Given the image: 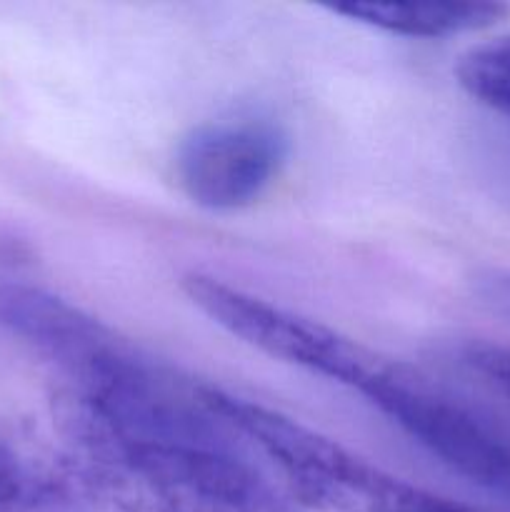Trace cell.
Listing matches in <instances>:
<instances>
[{
    "instance_id": "9",
    "label": "cell",
    "mask_w": 510,
    "mask_h": 512,
    "mask_svg": "<svg viewBox=\"0 0 510 512\" xmlns=\"http://www.w3.org/2000/svg\"><path fill=\"white\" fill-rule=\"evenodd\" d=\"M480 295L490 308L510 318V273H488L480 278Z\"/></svg>"
},
{
    "instance_id": "4",
    "label": "cell",
    "mask_w": 510,
    "mask_h": 512,
    "mask_svg": "<svg viewBox=\"0 0 510 512\" xmlns=\"http://www.w3.org/2000/svg\"><path fill=\"white\" fill-rule=\"evenodd\" d=\"M290 138L260 115L220 118L190 130L175 150V178L190 203L235 213L268 193L288 163Z\"/></svg>"
},
{
    "instance_id": "8",
    "label": "cell",
    "mask_w": 510,
    "mask_h": 512,
    "mask_svg": "<svg viewBox=\"0 0 510 512\" xmlns=\"http://www.w3.org/2000/svg\"><path fill=\"white\" fill-rule=\"evenodd\" d=\"M455 363L510 403V345L468 338L453 348Z\"/></svg>"
},
{
    "instance_id": "1",
    "label": "cell",
    "mask_w": 510,
    "mask_h": 512,
    "mask_svg": "<svg viewBox=\"0 0 510 512\" xmlns=\"http://www.w3.org/2000/svg\"><path fill=\"white\" fill-rule=\"evenodd\" d=\"M63 458L108 512H305L208 400L110 423L53 395Z\"/></svg>"
},
{
    "instance_id": "3",
    "label": "cell",
    "mask_w": 510,
    "mask_h": 512,
    "mask_svg": "<svg viewBox=\"0 0 510 512\" xmlns=\"http://www.w3.org/2000/svg\"><path fill=\"white\" fill-rule=\"evenodd\" d=\"M345 390L450 473L510 503V423L375 350H368Z\"/></svg>"
},
{
    "instance_id": "6",
    "label": "cell",
    "mask_w": 510,
    "mask_h": 512,
    "mask_svg": "<svg viewBox=\"0 0 510 512\" xmlns=\"http://www.w3.org/2000/svg\"><path fill=\"white\" fill-rule=\"evenodd\" d=\"M330 13L400 38H450L495 25L510 13L503 3H350Z\"/></svg>"
},
{
    "instance_id": "5",
    "label": "cell",
    "mask_w": 510,
    "mask_h": 512,
    "mask_svg": "<svg viewBox=\"0 0 510 512\" xmlns=\"http://www.w3.org/2000/svg\"><path fill=\"white\" fill-rule=\"evenodd\" d=\"M0 512H108L83 490L63 453L0 418Z\"/></svg>"
},
{
    "instance_id": "2",
    "label": "cell",
    "mask_w": 510,
    "mask_h": 512,
    "mask_svg": "<svg viewBox=\"0 0 510 512\" xmlns=\"http://www.w3.org/2000/svg\"><path fill=\"white\" fill-rule=\"evenodd\" d=\"M213 408L283 478V488L318 512H483L408 483L338 440L280 410L205 383Z\"/></svg>"
},
{
    "instance_id": "7",
    "label": "cell",
    "mask_w": 510,
    "mask_h": 512,
    "mask_svg": "<svg viewBox=\"0 0 510 512\" xmlns=\"http://www.w3.org/2000/svg\"><path fill=\"white\" fill-rule=\"evenodd\" d=\"M455 75L470 98L510 118V35L470 48L460 58Z\"/></svg>"
}]
</instances>
